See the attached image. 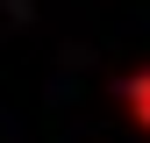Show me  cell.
Segmentation results:
<instances>
[{"label": "cell", "mask_w": 150, "mask_h": 143, "mask_svg": "<svg viewBox=\"0 0 150 143\" xmlns=\"http://www.w3.org/2000/svg\"><path fill=\"white\" fill-rule=\"evenodd\" d=\"M122 107H129V129L150 136V64H136V72L122 79Z\"/></svg>", "instance_id": "1"}]
</instances>
